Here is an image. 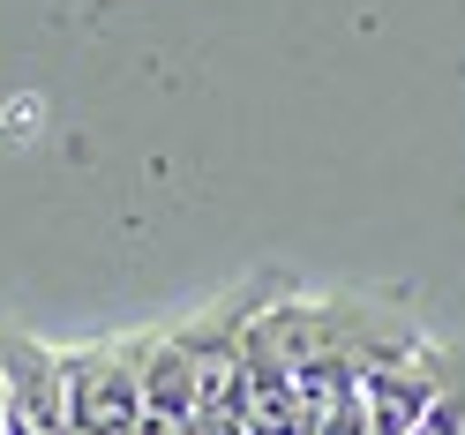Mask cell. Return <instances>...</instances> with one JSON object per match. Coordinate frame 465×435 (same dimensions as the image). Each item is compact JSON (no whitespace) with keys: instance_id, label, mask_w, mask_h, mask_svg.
Returning a JSON list of instances; mask_svg holds the SVG:
<instances>
[{"instance_id":"cell-1","label":"cell","mask_w":465,"mask_h":435,"mask_svg":"<svg viewBox=\"0 0 465 435\" xmlns=\"http://www.w3.org/2000/svg\"><path fill=\"white\" fill-rule=\"evenodd\" d=\"M68 368V435H135L143 428V345L75 353Z\"/></svg>"},{"instance_id":"cell-2","label":"cell","mask_w":465,"mask_h":435,"mask_svg":"<svg viewBox=\"0 0 465 435\" xmlns=\"http://www.w3.org/2000/svg\"><path fill=\"white\" fill-rule=\"evenodd\" d=\"M195 391H203V375H195V353L181 338L143 345V420L151 428H165V435L195 428Z\"/></svg>"}]
</instances>
